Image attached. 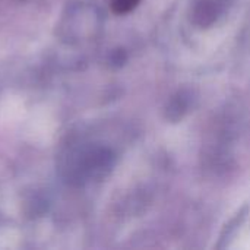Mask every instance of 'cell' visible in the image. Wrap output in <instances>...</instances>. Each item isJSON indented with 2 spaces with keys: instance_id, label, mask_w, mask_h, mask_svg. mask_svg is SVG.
<instances>
[{
  "instance_id": "6da1fadb",
  "label": "cell",
  "mask_w": 250,
  "mask_h": 250,
  "mask_svg": "<svg viewBox=\"0 0 250 250\" xmlns=\"http://www.w3.org/2000/svg\"><path fill=\"white\" fill-rule=\"evenodd\" d=\"M136 3L138 0H111V7L117 13H125L129 12L132 7H135Z\"/></svg>"
}]
</instances>
